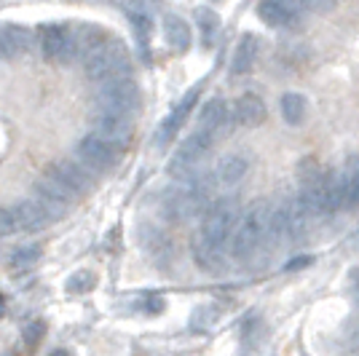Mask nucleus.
<instances>
[{"label":"nucleus","mask_w":359,"mask_h":356,"mask_svg":"<svg viewBox=\"0 0 359 356\" xmlns=\"http://www.w3.org/2000/svg\"><path fill=\"white\" fill-rule=\"evenodd\" d=\"M236 214H239V207L233 198H220L204 212V220L194 238V257L204 271H210V273L223 271L225 249L231 247L233 228L239 223Z\"/></svg>","instance_id":"obj_1"},{"label":"nucleus","mask_w":359,"mask_h":356,"mask_svg":"<svg viewBox=\"0 0 359 356\" xmlns=\"http://www.w3.org/2000/svg\"><path fill=\"white\" fill-rule=\"evenodd\" d=\"M269 228H271V207L266 201H255L239 217V223L233 228L231 236V257L236 263H250L257 249L269 241Z\"/></svg>","instance_id":"obj_2"},{"label":"nucleus","mask_w":359,"mask_h":356,"mask_svg":"<svg viewBox=\"0 0 359 356\" xmlns=\"http://www.w3.org/2000/svg\"><path fill=\"white\" fill-rule=\"evenodd\" d=\"M83 70H86L89 81H100V83H105L110 78L129 75V54L118 41H105L83 60Z\"/></svg>","instance_id":"obj_3"},{"label":"nucleus","mask_w":359,"mask_h":356,"mask_svg":"<svg viewBox=\"0 0 359 356\" xmlns=\"http://www.w3.org/2000/svg\"><path fill=\"white\" fill-rule=\"evenodd\" d=\"M97 107L132 118L140 110V86H137V81L132 75H121V78L105 81L97 91Z\"/></svg>","instance_id":"obj_4"},{"label":"nucleus","mask_w":359,"mask_h":356,"mask_svg":"<svg viewBox=\"0 0 359 356\" xmlns=\"http://www.w3.org/2000/svg\"><path fill=\"white\" fill-rule=\"evenodd\" d=\"M75 156H78V161L81 163H86V169L102 172V169H107V166L116 163V158H118V145L107 142V139L97 137V134H86V137L78 139Z\"/></svg>","instance_id":"obj_5"},{"label":"nucleus","mask_w":359,"mask_h":356,"mask_svg":"<svg viewBox=\"0 0 359 356\" xmlns=\"http://www.w3.org/2000/svg\"><path fill=\"white\" fill-rule=\"evenodd\" d=\"M212 142H215V134H207V132H201V129H196V132L177 148L175 161H172V166H169V172H172L175 177H185L196 163L210 153Z\"/></svg>","instance_id":"obj_6"},{"label":"nucleus","mask_w":359,"mask_h":356,"mask_svg":"<svg viewBox=\"0 0 359 356\" xmlns=\"http://www.w3.org/2000/svg\"><path fill=\"white\" fill-rule=\"evenodd\" d=\"M201 207V196L198 191H191V188H166L161 198H158V212L164 214V220L169 223H180L185 217H191L196 209Z\"/></svg>","instance_id":"obj_7"},{"label":"nucleus","mask_w":359,"mask_h":356,"mask_svg":"<svg viewBox=\"0 0 359 356\" xmlns=\"http://www.w3.org/2000/svg\"><path fill=\"white\" fill-rule=\"evenodd\" d=\"M38 43H41V54L48 62H67L75 57L73 30L65 25H43L38 30Z\"/></svg>","instance_id":"obj_8"},{"label":"nucleus","mask_w":359,"mask_h":356,"mask_svg":"<svg viewBox=\"0 0 359 356\" xmlns=\"http://www.w3.org/2000/svg\"><path fill=\"white\" fill-rule=\"evenodd\" d=\"M43 177L54 179V182H57V185H62V188H65L70 196H81L86 188H89V177H86V172H83L78 163L65 161V158L48 163V166H46Z\"/></svg>","instance_id":"obj_9"},{"label":"nucleus","mask_w":359,"mask_h":356,"mask_svg":"<svg viewBox=\"0 0 359 356\" xmlns=\"http://www.w3.org/2000/svg\"><path fill=\"white\" fill-rule=\"evenodd\" d=\"M198 94H201V86L191 89L177 104H175V107H172V113L166 116L164 123H161V126H158V132H156V145H158V148H166V145L172 142V137L180 132V126H182V123H185V118L191 116V110H194Z\"/></svg>","instance_id":"obj_10"},{"label":"nucleus","mask_w":359,"mask_h":356,"mask_svg":"<svg viewBox=\"0 0 359 356\" xmlns=\"http://www.w3.org/2000/svg\"><path fill=\"white\" fill-rule=\"evenodd\" d=\"M75 196H70L62 185H57L54 179H38L35 182V201L41 204V207L48 212V217L51 220H60L62 214L67 212V207H70V201H73Z\"/></svg>","instance_id":"obj_11"},{"label":"nucleus","mask_w":359,"mask_h":356,"mask_svg":"<svg viewBox=\"0 0 359 356\" xmlns=\"http://www.w3.org/2000/svg\"><path fill=\"white\" fill-rule=\"evenodd\" d=\"M94 134L121 148L132 137V118L129 116H121V113L97 110V116H94Z\"/></svg>","instance_id":"obj_12"},{"label":"nucleus","mask_w":359,"mask_h":356,"mask_svg":"<svg viewBox=\"0 0 359 356\" xmlns=\"http://www.w3.org/2000/svg\"><path fill=\"white\" fill-rule=\"evenodd\" d=\"M11 214H14V223H16V233H35V231H43L48 223H54L35 198L32 201H16L11 204Z\"/></svg>","instance_id":"obj_13"},{"label":"nucleus","mask_w":359,"mask_h":356,"mask_svg":"<svg viewBox=\"0 0 359 356\" xmlns=\"http://www.w3.org/2000/svg\"><path fill=\"white\" fill-rule=\"evenodd\" d=\"M266 116H269V107H266V102H263L257 94H252V91L241 94L239 100H236V104H233V121H236L239 126H244V129L260 126V123L266 121Z\"/></svg>","instance_id":"obj_14"},{"label":"nucleus","mask_w":359,"mask_h":356,"mask_svg":"<svg viewBox=\"0 0 359 356\" xmlns=\"http://www.w3.org/2000/svg\"><path fill=\"white\" fill-rule=\"evenodd\" d=\"M32 43V32L19 25H3L0 27V60H14L25 54Z\"/></svg>","instance_id":"obj_15"},{"label":"nucleus","mask_w":359,"mask_h":356,"mask_svg":"<svg viewBox=\"0 0 359 356\" xmlns=\"http://www.w3.org/2000/svg\"><path fill=\"white\" fill-rule=\"evenodd\" d=\"M257 54H260V41L252 32H244L241 41L233 48V60H231V73L233 75H247L255 67L257 62Z\"/></svg>","instance_id":"obj_16"},{"label":"nucleus","mask_w":359,"mask_h":356,"mask_svg":"<svg viewBox=\"0 0 359 356\" xmlns=\"http://www.w3.org/2000/svg\"><path fill=\"white\" fill-rule=\"evenodd\" d=\"M257 14L260 19L269 25V27H290V25H295L300 19V14H295L290 6H285L282 0H260V6H257Z\"/></svg>","instance_id":"obj_17"},{"label":"nucleus","mask_w":359,"mask_h":356,"mask_svg":"<svg viewBox=\"0 0 359 356\" xmlns=\"http://www.w3.org/2000/svg\"><path fill=\"white\" fill-rule=\"evenodd\" d=\"M250 172V156L244 153H228L217 163V179L223 185H239Z\"/></svg>","instance_id":"obj_18"},{"label":"nucleus","mask_w":359,"mask_h":356,"mask_svg":"<svg viewBox=\"0 0 359 356\" xmlns=\"http://www.w3.org/2000/svg\"><path fill=\"white\" fill-rule=\"evenodd\" d=\"M164 35L166 43L172 46L175 51H188L191 48V41H194V32H191V25L177 14H166L164 16Z\"/></svg>","instance_id":"obj_19"},{"label":"nucleus","mask_w":359,"mask_h":356,"mask_svg":"<svg viewBox=\"0 0 359 356\" xmlns=\"http://www.w3.org/2000/svg\"><path fill=\"white\" fill-rule=\"evenodd\" d=\"M225 118H228V107L220 97H215V100H207L204 107H201V113H198V126L196 129H201V132L207 134H217L223 129Z\"/></svg>","instance_id":"obj_20"},{"label":"nucleus","mask_w":359,"mask_h":356,"mask_svg":"<svg viewBox=\"0 0 359 356\" xmlns=\"http://www.w3.org/2000/svg\"><path fill=\"white\" fill-rule=\"evenodd\" d=\"M140 244H142V249L153 257V260H164L172 254V244H169V238L158 231V228H142L140 231Z\"/></svg>","instance_id":"obj_21"},{"label":"nucleus","mask_w":359,"mask_h":356,"mask_svg":"<svg viewBox=\"0 0 359 356\" xmlns=\"http://www.w3.org/2000/svg\"><path fill=\"white\" fill-rule=\"evenodd\" d=\"M282 118L290 123V126H300L303 121H306V110H309V104H306V97L303 94H295V91H287L285 97H282Z\"/></svg>","instance_id":"obj_22"},{"label":"nucleus","mask_w":359,"mask_h":356,"mask_svg":"<svg viewBox=\"0 0 359 356\" xmlns=\"http://www.w3.org/2000/svg\"><path fill=\"white\" fill-rule=\"evenodd\" d=\"M196 27H198V32H201V43L210 48L212 43H215V38H217V30H220V16L215 14L212 8H196Z\"/></svg>","instance_id":"obj_23"},{"label":"nucleus","mask_w":359,"mask_h":356,"mask_svg":"<svg viewBox=\"0 0 359 356\" xmlns=\"http://www.w3.org/2000/svg\"><path fill=\"white\" fill-rule=\"evenodd\" d=\"M38 260H41V247L38 244H30V247H19L11 252L8 257V268L11 271H30L32 266H38Z\"/></svg>","instance_id":"obj_24"},{"label":"nucleus","mask_w":359,"mask_h":356,"mask_svg":"<svg viewBox=\"0 0 359 356\" xmlns=\"http://www.w3.org/2000/svg\"><path fill=\"white\" fill-rule=\"evenodd\" d=\"M344 179H346V207H359V158L348 161Z\"/></svg>","instance_id":"obj_25"},{"label":"nucleus","mask_w":359,"mask_h":356,"mask_svg":"<svg viewBox=\"0 0 359 356\" xmlns=\"http://www.w3.org/2000/svg\"><path fill=\"white\" fill-rule=\"evenodd\" d=\"M126 16H129V22H132V27H135V35H137V41H140V46L145 48V46H148L150 32H153V19H150V14L148 11H137V8H132Z\"/></svg>","instance_id":"obj_26"},{"label":"nucleus","mask_w":359,"mask_h":356,"mask_svg":"<svg viewBox=\"0 0 359 356\" xmlns=\"http://www.w3.org/2000/svg\"><path fill=\"white\" fill-rule=\"evenodd\" d=\"M217 308L215 306H201V308H196L194 316H191V329L196 332H207L215 322H217Z\"/></svg>","instance_id":"obj_27"},{"label":"nucleus","mask_w":359,"mask_h":356,"mask_svg":"<svg viewBox=\"0 0 359 356\" xmlns=\"http://www.w3.org/2000/svg\"><path fill=\"white\" fill-rule=\"evenodd\" d=\"M94 284H97V276H94L91 271H75L65 287H67V292H86Z\"/></svg>","instance_id":"obj_28"},{"label":"nucleus","mask_w":359,"mask_h":356,"mask_svg":"<svg viewBox=\"0 0 359 356\" xmlns=\"http://www.w3.org/2000/svg\"><path fill=\"white\" fill-rule=\"evenodd\" d=\"M16 233V223L14 214H11V207H0V238Z\"/></svg>","instance_id":"obj_29"},{"label":"nucleus","mask_w":359,"mask_h":356,"mask_svg":"<svg viewBox=\"0 0 359 356\" xmlns=\"http://www.w3.org/2000/svg\"><path fill=\"white\" fill-rule=\"evenodd\" d=\"M22 335H25L27 348H35L38 341H41V335H43V324H41V322H30V324L22 329Z\"/></svg>","instance_id":"obj_30"},{"label":"nucleus","mask_w":359,"mask_h":356,"mask_svg":"<svg viewBox=\"0 0 359 356\" xmlns=\"http://www.w3.org/2000/svg\"><path fill=\"white\" fill-rule=\"evenodd\" d=\"M145 311L148 313L164 311V300H161V297H148V300H145Z\"/></svg>","instance_id":"obj_31"},{"label":"nucleus","mask_w":359,"mask_h":356,"mask_svg":"<svg viewBox=\"0 0 359 356\" xmlns=\"http://www.w3.org/2000/svg\"><path fill=\"white\" fill-rule=\"evenodd\" d=\"M309 3V8H314V11H330L332 6H335V0H306Z\"/></svg>","instance_id":"obj_32"},{"label":"nucleus","mask_w":359,"mask_h":356,"mask_svg":"<svg viewBox=\"0 0 359 356\" xmlns=\"http://www.w3.org/2000/svg\"><path fill=\"white\" fill-rule=\"evenodd\" d=\"M306 266H311V257H298V260L287 263V271H295V268H306Z\"/></svg>","instance_id":"obj_33"},{"label":"nucleus","mask_w":359,"mask_h":356,"mask_svg":"<svg viewBox=\"0 0 359 356\" xmlns=\"http://www.w3.org/2000/svg\"><path fill=\"white\" fill-rule=\"evenodd\" d=\"M3 313H6V300L0 297V316H3Z\"/></svg>","instance_id":"obj_34"},{"label":"nucleus","mask_w":359,"mask_h":356,"mask_svg":"<svg viewBox=\"0 0 359 356\" xmlns=\"http://www.w3.org/2000/svg\"><path fill=\"white\" fill-rule=\"evenodd\" d=\"M51 356H70V351H54Z\"/></svg>","instance_id":"obj_35"},{"label":"nucleus","mask_w":359,"mask_h":356,"mask_svg":"<svg viewBox=\"0 0 359 356\" xmlns=\"http://www.w3.org/2000/svg\"><path fill=\"white\" fill-rule=\"evenodd\" d=\"M0 356H16V354H0Z\"/></svg>","instance_id":"obj_36"}]
</instances>
